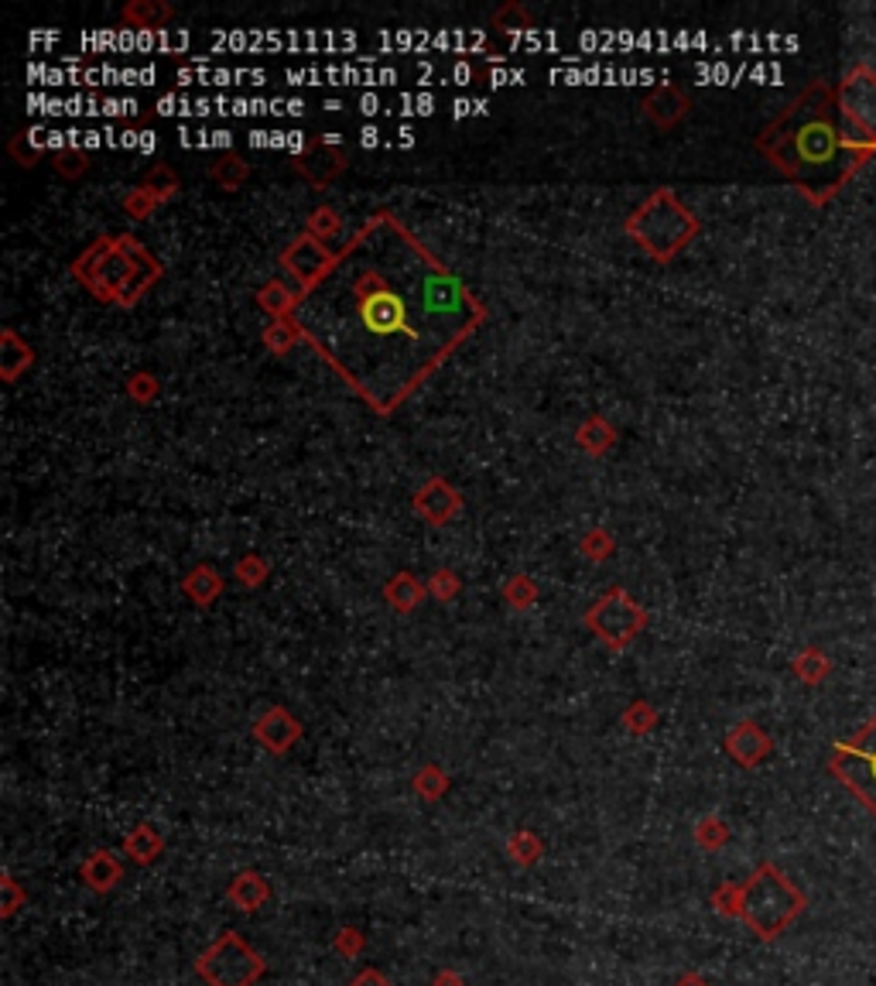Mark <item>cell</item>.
<instances>
[{
  "label": "cell",
  "mask_w": 876,
  "mask_h": 986,
  "mask_svg": "<svg viewBox=\"0 0 876 986\" xmlns=\"http://www.w3.org/2000/svg\"><path fill=\"white\" fill-rule=\"evenodd\" d=\"M308 336L356 387L387 408L414 387L476 316L463 281L414 240H363L305 292Z\"/></svg>",
  "instance_id": "1"
},
{
  "label": "cell",
  "mask_w": 876,
  "mask_h": 986,
  "mask_svg": "<svg viewBox=\"0 0 876 986\" xmlns=\"http://www.w3.org/2000/svg\"><path fill=\"white\" fill-rule=\"evenodd\" d=\"M777 161L811 192L835 189L853 168V155L845 148L835 106L826 90L808 93L795 114L781 124Z\"/></svg>",
  "instance_id": "2"
},
{
  "label": "cell",
  "mask_w": 876,
  "mask_h": 986,
  "mask_svg": "<svg viewBox=\"0 0 876 986\" xmlns=\"http://www.w3.org/2000/svg\"><path fill=\"white\" fill-rule=\"evenodd\" d=\"M832 771L876 815V716L860 729L856 737L835 747Z\"/></svg>",
  "instance_id": "3"
},
{
  "label": "cell",
  "mask_w": 876,
  "mask_h": 986,
  "mask_svg": "<svg viewBox=\"0 0 876 986\" xmlns=\"http://www.w3.org/2000/svg\"><path fill=\"white\" fill-rule=\"evenodd\" d=\"M795 911H798V894L790 891L771 866L760 870L756 881H750L747 897H743L747 921L756 928L760 936H777V928H784Z\"/></svg>",
  "instance_id": "4"
},
{
  "label": "cell",
  "mask_w": 876,
  "mask_h": 986,
  "mask_svg": "<svg viewBox=\"0 0 876 986\" xmlns=\"http://www.w3.org/2000/svg\"><path fill=\"white\" fill-rule=\"evenodd\" d=\"M219 960H223V966H219V963H206V966H203L206 976H209L216 986H243V983H250L253 973H258V963H253V955H250L247 949H240L237 939H226V942L219 945Z\"/></svg>",
  "instance_id": "5"
}]
</instances>
